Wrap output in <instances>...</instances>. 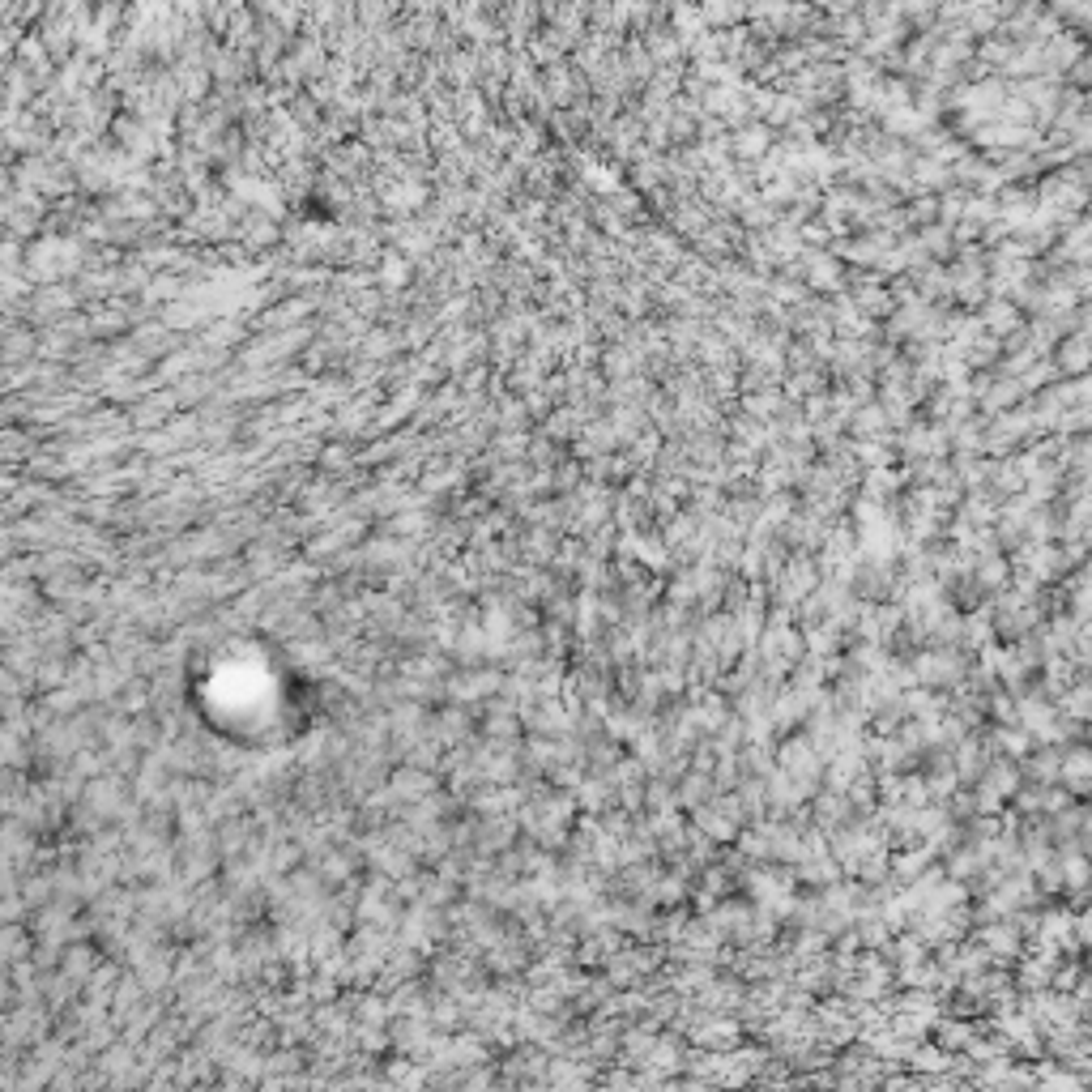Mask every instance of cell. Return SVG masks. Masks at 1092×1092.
<instances>
[{"label": "cell", "mask_w": 1092, "mask_h": 1092, "mask_svg": "<svg viewBox=\"0 0 1092 1092\" xmlns=\"http://www.w3.org/2000/svg\"><path fill=\"white\" fill-rule=\"evenodd\" d=\"M1092 363V342H1084V337H1071V342L1059 350V367L1063 371H1084Z\"/></svg>", "instance_id": "obj_1"}, {"label": "cell", "mask_w": 1092, "mask_h": 1092, "mask_svg": "<svg viewBox=\"0 0 1092 1092\" xmlns=\"http://www.w3.org/2000/svg\"><path fill=\"white\" fill-rule=\"evenodd\" d=\"M1080 82H1088V86H1092V56H1088V60H1080Z\"/></svg>", "instance_id": "obj_2"}]
</instances>
